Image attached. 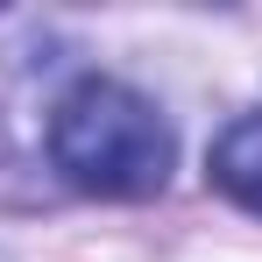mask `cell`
Masks as SVG:
<instances>
[{"label":"cell","mask_w":262,"mask_h":262,"mask_svg":"<svg viewBox=\"0 0 262 262\" xmlns=\"http://www.w3.org/2000/svg\"><path fill=\"white\" fill-rule=\"evenodd\" d=\"M50 163L71 177L78 191L99 199H149L163 191L177 163L170 121L156 114V99H142L121 78H78L50 114Z\"/></svg>","instance_id":"cell-1"},{"label":"cell","mask_w":262,"mask_h":262,"mask_svg":"<svg viewBox=\"0 0 262 262\" xmlns=\"http://www.w3.org/2000/svg\"><path fill=\"white\" fill-rule=\"evenodd\" d=\"M213 184L234 199V206L262 213V114H248V121H234V128L220 135V149H213Z\"/></svg>","instance_id":"cell-2"}]
</instances>
